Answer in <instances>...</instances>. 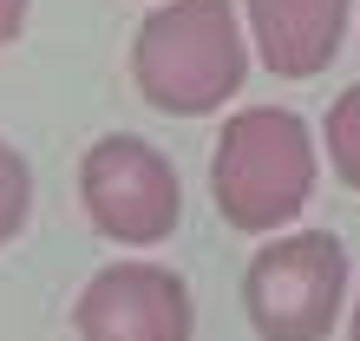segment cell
Instances as JSON below:
<instances>
[{"label": "cell", "mask_w": 360, "mask_h": 341, "mask_svg": "<svg viewBox=\"0 0 360 341\" xmlns=\"http://www.w3.org/2000/svg\"><path fill=\"white\" fill-rule=\"evenodd\" d=\"M131 79L144 105L171 118H210L249 79V27L236 0H164L131 33Z\"/></svg>", "instance_id": "6da1fadb"}, {"label": "cell", "mask_w": 360, "mask_h": 341, "mask_svg": "<svg viewBox=\"0 0 360 341\" xmlns=\"http://www.w3.org/2000/svg\"><path fill=\"white\" fill-rule=\"evenodd\" d=\"M321 184V138L288 105H243L210 144V197L229 230L282 237Z\"/></svg>", "instance_id": "7a4b0ae2"}, {"label": "cell", "mask_w": 360, "mask_h": 341, "mask_svg": "<svg viewBox=\"0 0 360 341\" xmlns=\"http://www.w3.org/2000/svg\"><path fill=\"white\" fill-rule=\"evenodd\" d=\"M347 275V243L334 230H282L243 269V315L262 341H328Z\"/></svg>", "instance_id": "3957f363"}, {"label": "cell", "mask_w": 360, "mask_h": 341, "mask_svg": "<svg viewBox=\"0 0 360 341\" xmlns=\"http://www.w3.org/2000/svg\"><path fill=\"white\" fill-rule=\"evenodd\" d=\"M79 204L98 237L112 243H164L184 217V178L177 164L138 132H105L79 158Z\"/></svg>", "instance_id": "277c9868"}, {"label": "cell", "mask_w": 360, "mask_h": 341, "mask_svg": "<svg viewBox=\"0 0 360 341\" xmlns=\"http://www.w3.org/2000/svg\"><path fill=\"white\" fill-rule=\"evenodd\" d=\"M79 341H197V295L164 263H105L72 302Z\"/></svg>", "instance_id": "5b68a950"}, {"label": "cell", "mask_w": 360, "mask_h": 341, "mask_svg": "<svg viewBox=\"0 0 360 341\" xmlns=\"http://www.w3.org/2000/svg\"><path fill=\"white\" fill-rule=\"evenodd\" d=\"M243 27H249V53L282 79H314L334 66L354 20V0H236Z\"/></svg>", "instance_id": "8992f818"}, {"label": "cell", "mask_w": 360, "mask_h": 341, "mask_svg": "<svg viewBox=\"0 0 360 341\" xmlns=\"http://www.w3.org/2000/svg\"><path fill=\"white\" fill-rule=\"evenodd\" d=\"M321 151H328V170L360 197V85L334 92L328 118H321Z\"/></svg>", "instance_id": "52a82bcc"}, {"label": "cell", "mask_w": 360, "mask_h": 341, "mask_svg": "<svg viewBox=\"0 0 360 341\" xmlns=\"http://www.w3.org/2000/svg\"><path fill=\"white\" fill-rule=\"evenodd\" d=\"M27 217H33V170H27V158H20L7 138H0V249L27 230Z\"/></svg>", "instance_id": "ba28073f"}, {"label": "cell", "mask_w": 360, "mask_h": 341, "mask_svg": "<svg viewBox=\"0 0 360 341\" xmlns=\"http://www.w3.org/2000/svg\"><path fill=\"white\" fill-rule=\"evenodd\" d=\"M27 7L33 0H0V46H13V39L27 33Z\"/></svg>", "instance_id": "9c48e42d"}, {"label": "cell", "mask_w": 360, "mask_h": 341, "mask_svg": "<svg viewBox=\"0 0 360 341\" xmlns=\"http://www.w3.org/2000/svg\"><path fill=\"white\" fill-rule=\"evenodd\" d=\"M347 341H360V295H354V315H347Z\"/></svg>", "instance_id": "30bf717a"}]
</instances>
